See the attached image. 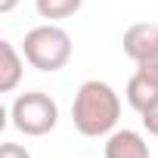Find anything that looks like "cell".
<instances>
[{
  "mask_svg": "<svg viewBox=\"0 0 158 158\" xmlns=\"http://www.w3.org/2000/svg\"><path fill=\"white\" fill-rule=\"evenodd\" d=\"M121 118V99L106 81H84L71 102L74 130L84 136H109Z\"/></svg>",
  "mask_w": 158,
  "mask_h": 158,
  "instance_id": "obj_1",
  "label": "cell"
},
{
  "mask_svg": "<svg viewBox=\"0 0 158 158\" xmlns=\"http://www.w3.org/2000/svg\"><path fill=\"white\" fill-rule=\"evenodd\" d=\"M22 56L37 71H59L71 59V37L59 25H37L25 34Z\"/></svg>",
  "mask_w": 158,
  "mask_h": 158,
  "instance_id": "obj_2",
  "label": "cell"
},
{
  "mask_svg": "<svg viewBox=\"0 0 158 158\" xmlns=\"http://www.w3.org/2000/svg\"><path fill=\"white\" fill-rule=\"evenodd\" d=\"M10 118H13V127L25 136H47L56 121H59V106L50 93L44 90H31V93H19L13 99V109H10Z\"/></svg>",
  "mask_w": 158,
  "mask_h": 158,
  "instance_id": "obj_3",
  "label": "cell"
},
{
  "mask_svg": "<svg viewBox=\"0 0 158 158\" xmlns=\"http://www.w3.org/2000/svg\"><path fill=\"white\" fill-rule=\"evenodd\" d=\"M124 53L133 59V62H143L146 56H152L158 50V25L152 22H136L124 31Z\"/></svg>",
  "mask_w": 158,
  "mask_h": 158,
  "instance_id": "obj_4",
  "label": "cell"
},
{
  "mask_svg": "<svg viewBox=\"0 0 158 158\" xmlns=\"http://www.w3.org/2000/svg\"><path fill=\"white\" fill-rule=\"evenodd\" d=\"M106 158H152L149 143L136 130H112L106 139Z\"/></svg>",
  "mask_w": 158,
  "mask_h": 158,
  "instance_id": "obj_5",
  "label": "cell"
},
{
  "mask_svg": "<svg viewBox=\"0 0 158 158\" xmlns=\"http://www.w3.org/2000/svg\"><path fill=\"white\" fill-rule=\"evenodd\" d=\"M124 96H127V102L143 115L149 106H155V102H158V81H155L152 74H146V71H139V68H136V74L127 81Z\"/></svg>",
  "mask_w": 158,
  "mask_h": 158,
  "instance_id": "obj_6",
  "label": "cell"
},
{
  "mask_svg": "<svg viewBox=\"0 0 158 158\" xmlns=\"http://www.w3.org/2000/svg\"><path fill=\"white\" fill-rule=\"evenodd\" d=\"M0 56H3V62H0V93H13L22 81V56L10 40H0Z\"/></svg>",
  "mask_w": 158,
  "mask_h": 158,
  "instance_id": "obj_7",
  "label": "cell"
},
{
  "mask_svg": "<svg viewBox=\"0 0 158 158\" xmlns=\"http://www.w3.org/2000/svg\"><path fill=\"white\" fill-rule=\"evenodd\" d=\"M81 3L84 0H34V10H37V16L40 19H68V16H74L77 10H81Z\"/></svg>",
  "mask_w": 158,
  "mask_h": 158,
  "instance_id": "obj_8",
  "label": "cell"
},
{
  "mask_svg": "<svg viewBox=\"0 0 158 158\" xmlns=\"http://www.w3.org/2000/svg\"><path fill=\"white\" fill-rule=\"evenodd\" d=\"M0 158H31V152L19 143H3L0 146Z\"/></svg>",
  "mask_w": 158,
  "mask_h": 158,
  "instance_id": "obj_9",
  "label": "cell"
},
{
  "mask_svg": "<svg viewBox=\"0 0 158 158\" xmlns=\"http://www.w3.org/2000/svg\"><path fill=\"white\" fill-rule=\"evenodd\" d=\"M143 127H146L152 136H158V102H155V106H149V109L143 112Z\"/></svg>",
  "mask_w": 158,
  "mask_h": 158,
  "instance_id": "obj_10",
  "label": "cell"
},
{
  "mask_svg": "<svg viewBox=\"0 0 158 158\" xmlns=\"http://www.w3.org/2000/svg\"><path fill=\"white\" fill-rule=\"evenodd\" d=\"M136 68H139V71H146V74H152L155 81H158V50H155L152 56H146L143 62H136Z\"/></svg>",
  "mask_w": 158,
  "mask_h": 158,
  "instance_id": "obj_11",
  "label": "cell"
},
{
  "mask_svg": "<svg viewBox=\"0 0 158 158\" xmlns=\"http://www.w3.org/2000/svg\"><path fill=\"white\" fill-rule=\"evenodd\" d=\"M19 0H0V13H13Z\"/></svg>",
  "mask_w": 158,
  "mask_h": 158,
  "instance_id": "obj_12",
  "label": "cell"
}]
</instances>
